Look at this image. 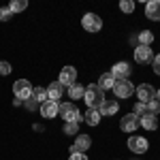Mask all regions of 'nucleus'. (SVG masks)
<instances>
[{
  "instance_id": "9",
  "label": "nucleus",
  "mask_w": 160,
  "mask_h": 160,
  "mask_svg": "<svg viewBox=\"0 0 160 160\" xmlns=\"http://www.w3.org/2000/svg\"><path fill=\"white\" fill-rule=\"evenodd\" d=\"M132 56H135V60L139 62V64H152V60H154L152 47H145V45H137L135 51H132Z\"/></svg>"
},
{
  "instance_id": "12",
  "label": "nucleus",
  "mask_w": 160,
  "mask_h": 160,
  "mask_svg": "<svg viewBox=\"0 0 160 160\" xmlns=\"http://www.w3.org/2000/svg\"><path fill=\"white\" fill-rule=\"evenodd\" d=\"M130 64L128 62H115L113 66H111V71L109 73L113 75V79L118 81V79H128V75H130Z\"/></svg>"
},
{
  "instance_id": "15",
  "label": "nucleus",
  "mask_w": 160,
  "mask_h": 160,
  "mask_svg": "<svg viewBox=\"0 0 160 160\" xmlns=\"http://www.w3.org/2000/svg\"><path fill=\"white\" fill-rule=\"evenodd\" d=\"M145 17L152 22H160V0H149L145 4Z\"/></svg>"
},
{
  "instance_id": "30",
  "label": "nucleus",
  "mask_w": 160,
  "mask_h": 160,
  "mask_svg": "<svg viewBox=\"0 0 160 160\" xmlns=\"http://www.w3.org/2000/svg\"><path fill=\"white\" fill-rule=\"evenodd\" d=\"M152 68H154V73L160 75V53L158 56H154V60H152Z\"/></svg>"
},
{
  "instance_id": "22",
  "label": "nucleus",
  "mask_w": 160,
  "mask_h": 160,
  "mask_svg": "<svg viewBox=\"0 0 160 160\" xmlns=\"http://www.w3.org/2000/svg\"><path fill=\"white\" fill-rule=\"evenodd\" d=\"M30 98L34 100V102H38V105H43L45 100H49L47 98V90L45 88H32V96Z\"/></svg>"
},
{
  "instance_id": "23",
  "label": "nucleus",
  "mask_w": 160,
  "mask_h": 160,
  "mask_svg": "<svg viewBox=\"0 0 160 160\" xmlns=\"http://www.w3.org/2000/svg\"><path fill=\"white\" fill-rule=\"evenodd\" d=\"M9 9H11L13 15H15V13H22V11L28 9V2H26V0H13L11 4H9Z\"/></svg>"
},
{
  "instance_id": "21",
  "label": "nucleus",
  "mask_w": 160,
  "mask_h": 160,
  "mask_svg": "<svg viewBox=\"0 0 160 160\" xmlns=\"http://www.w3.org/2000/svg\"><path fill=\"white\" fill-rule=\"evenodd\" d=\"M137 43H139V45L149 47V45L154 43V32H152V30H141V32L137 34Z\"/></svg>"
},
{
  "instance_id": "14",
  "label": "nucleus",
  "mask_w": 160,
  "mask_h": 160,
  "mask_svg": "<svg viewBox=\"0 0 160 160\" xmlns=\"http://www.w3.org/2000/svg\"><path fill=\"white\" fill-rule=\"evenodd\" d=\"M45 90H47V98H49V100H56V102H58V100L64 96V90H66V88L62 86L60 81H51V83L45 88Z\"/></svg>"
},
{
  "instance_id": "5",
  "label": "nucleus",
  "mask_w": 160,
  "mask_h": 160,
  "mask_svg": "<svg viewBox=\"0 0 160 160\" xmlns=\"http://www.w3.org/2000/svg\"><path fill=\"white\" fill-rule=\"evenodd\" d=\"M81 26L88 32H100L102 30V17H98L96 13H86L81 17Z\"/></svg>"
},
{
  "instance_id": "13",
  "label": "nucleus",
  "mask_w": 160,
  "mask_h": 160,
  "mask_svg": "<svg viewBox=\"0 0 160 160\" xmlns=\"http://www.w3.org/2000/svg\"><path fill=\"white\" fill-rule=\"evenodd\" d=\"M58 111H60V102H56V100H45L41 105V115L45 120H53L58 115Z\"/></svg>"
},
{
  "instance_id": "1",
  "label": "nucleus",
  "mask_w": 160,
  "mask_h": 160,
  "mask_svg": "<svg viewBox=\"0 0 160 160\" xmlns=\"http://www.w3.org/2000/svg\"><path fill=\"white\" fill-rule=\"evenodd\" d=\"M83 100H86V105L90 107V109H98L100 105L105 102V92L100 90L96 83H90V86L86 88V94H83Z\"/></svg>"
},
{
  "instance_id": "28",
  "label": "nucleus",
  "mask_w": 160,
  "mask_h": 160,
  "mask_svg": "<svg viewBox=\"0 0 160 160\" xmlns=\"http://www.w3.org/2000/svg\"><path fill=\"white\" fill-rule=\"evenodd\" d=\"M11 17H13V13H11L9 7H2V9H0V22H9Z\"/></svg>"
},
{
  "instance_id": "26",
  "label": "nucleus",
  "mask_w": 160,
  "mask_h": 160,
  "mask_svg": "<svg viewBox=\"0 0 160 160\" xmlns=\"http://www.w3.org/2000/svg\"><path fill=\"white\" fill-rule=\"evenodd\" d=\"M132 113L139 115V118L145 115V113H148V105H145V102H135V105H132Z\"/></svg>"
},
{
  "instance_id": "8",
  "label": "nucleus",
  "mask_w": 160,
  "mask_h": 160,
  "mask_svg": "<svg viewBox=\"0 0 160 160\" xmlns=\"http://www.w3.org/2000/svg\"><path fill=\"white\" fill-rule=\"evenodd\" d=\"M58 81H60L64 88H71L77 83V68L75 66H64L60 71V77H58Z\"/></svg>"
},
{
  "instance_id": "3",
  "label": "nucleus",
  "mask_w": 160,
  "mask_h": 160,
  "mask_svg": "<svg viewBox=\"0 0 160 160\" xmlns=\"http://www.w3.org/2000/svg\"><path fill=\"white\" fill-rule=\"evenodd\" d=\"M135 83L130 81V79H118L115 83H113V94H115V98H130L132 94H135Z\"/></svg>"
},
{
  "instance_id": "31",
  "label": "nucleus",
  "mask_w": 160,
  "mask_h": 160,
  "mask_svg": "<svg viewBox=\"0 0 160 160\" xmlns=\"http://www.w3.org/2000/svg\"><path fill=\"white\" fill-rule=\"evenodd\" d=\"M68 160H88V156H86V154H81V152H71Z\"/></svg>"
},
{
  "instance_id": "20",
  "label": "nucleus",
  "mask_w": 160,
  "mask_h": 160,
  "mask_svg": "<svg viewBox=\"0 0 160 160\" xmlns=\"http://www.w3.org/2000/svg\"><path fill=\"white\" fill-rule=\"evenodd\" d=\"M83 94H86V86H81V83H75L68 88V98L71 100H81Z\"/></svg>"
},
{
  "instance_id": "29",
  "label": "nucleus",
  "mask_w": 160,
  "mask_h": 160,
  "mask_svg": "<svg viewBox=\"0 0 160 160\" xmlns=\"http://www.w3.org/2000/svg\"><path fill=\"white\" fill-rule=\"evenodd\" d=\"M11 62H7V60H0V75H11Z\"/></svg>"
},
{
  "instance_id": "25",
  "label": "nucleus",
  "mask_w": 160,
  "mask_h": 160,
  "mask_svg": "<svg viewBox=\"0 0 160 160\" xmlns=\"http://www.w3.org/2000/svg\"><path fill=\"white\" fill-rule=\"evenodd\" d=\"M120 11L126 13V15L132 13L135 11V2H132V0H120Z\"/></svg>"
},
{
  "instance_id": "32",
  "label": "nucleus",
  "mask_w": 160,
  "mask_h": 160,
  "mask_svg": "<svg viewBox=\"0 0 160 160\" xmlns=\"http://www.w3.org/2000/svg\"><path fill=\"white\" fill-rule=\"evenodd\" d=\"M22 105H24V107H26V109H28V111H34V109H37V107H38V102H34V100H32V98H28V100H26V102H22Z\"/></svg>"
},
{
  "instance_id": "27",
  "label": "nucleus",
  "mask_w": 160,
  "mask_h": 160,
  "mask_svg": "<svg viewBox=\"0 0 160 160\" xmlns=\"http://www.w3.org/2000/svg\"><path fill=\"white\" fill-rule=\"evenodd\" d=\"M148 113H152V115H158V113H160V102L156 98L148 102Z\"/></svg>"
},
{
  "instance_id": "18",
  "label": "nucleus",
  "mask_w": 160,
  "mask_h": 160,
  "mask_svg": "<svg viewBox=\"0 0 160 160\" xmlns=\"http://www.w3.org/2000/svg\"><path fill=\"white\" fill-rule=\"evenodd\" d=\"M113 83H115L113 75H111V73H102L98 77V83H96V86H98L102 92H107V90H113Z\"/></svg>"
},
{
  "instance_id": "7",
  "label": "nucleus",
  "mask_w": 160,
  "mask_h": 160,
  "mask_svg": "<svg viewBox=\"0 0 160 160\" xmlns=\"http://www.w3.org/2000/svg\"><path fill=\"white\" fill-rule=\"evenodd\" d=\"M139 126H141V122H139V115H135V113H126L120 120V130L122 132H137Z\"/></svg>"
},
{
  "instance_id": "33",
  "label": "nucleus",
  "mask_w": 160,
  "mask_h": 160,
  "mask_svg": "<svg viewBox=\"0 0 160 160\" xmlns=\"http://www.w3.org/2000/svg\"><path fill=\"white\" fill-rule=\"evenodd\" d=\"M156 100L160 102V90H156Z\"/></svg>"
},
{
  "instance_id": "16",
  "label": "nucleus",
  "mask_w": 160,
  "mask_h": 160,
  "mask_svg": "<svg viewBox=\"0 0 160 160\" xmlns=\"http://www.w3.org/2000/svg\"><path fill=\"white\" fill-rule=\"evenodd\" d=\"M118 109H120V102H118V100H105L98 107V113H100V118H102V115H115Z\"/></svg>"
},
{
  "instance_id": "2",
  "label": "nucleus",
  "mask_w": 160,
  "mask_h": 160,
  "mask_svg": "<svg viewBox=\"0 0 160 160\" xmlns=\"http://www.w3.org/2000/svg\"><path fill=\"white\" fill-rule=\"evenodd\" d=\"M62 115V120H64V124L68 122H83V115H81V111L75 107L73 102H60V111H58Z\"/></svg>"
},
{
  "instance_id": "4",
  "label": "nucleus",
  "mask_w": 160,
  "mask_h": 160,
  "mask_svg": "<svg viewBox=\"0 0 160 160\" xmlns=\"http://www.w3.org/2000/svg\"><path fill=\"white\" fill-rule=\"evenodd\" d=\"M13 94H15V98H19V100H28L32 96V83L28 79H17L13 83Z\"/></svg>"
},
{
  "instance_id": "11",
  "label": "nucleus",
  "mask_w": 160,
  "mask_h": 160,
  "mask_svg": "<svg viewBox=\"0 0 160 160\" xmlns=\"http://www.w3.org/2000/svg\"><path fill=\"white\" fill-rule=\"evenodd\" d=\"M90 148H92V137L79 132V135L75 137V143L71 145V152H81V154H86Z\"/></svg>"
},
{
  "instance_id": "6",
  "label": "nucleus",
  "mask_w": 160,
  "mask_h": 160,
  "mask_svg": "<svg viewBox=\"0 0 160 160\" xmlns=\"http://www.w3.org/2000/svg\"><path fill=\"white\" fill-rule=\"evenodd\" d=\"M128 149L132 154H145L149 149V141L145 137L141 135H135V137H128Z\"/></svg>"
},
{
  "instance_id": "17",
  "label": "nucleus",
  "mask_w": 160,
  "mask_h": 160,
  "mask_svg": "<svg viewBox=\"0 0 160 160\" xmlns=\"http://www.w3.org/2000/svg\"><path fill=\"white\" fill-rule=\"evenodd\" d=\"M139 122H141V126L145 128V130H156L158 128V115H152V113H145V115H141L139 118Z\"/></svg>"
},
{
  "instance_id": "24",
  "label": "nucleus",
  "mask_w": 160,
  "mask_h": 160,
  "mask_svg": "<svg viewBox=\"0 0 160 160\" xmlns=\"http://www.w3.org/2000/svg\"><path fill=\"white\" fill-rule=\"evenodd\" d=\"M62 130H64V135H79V124L77 122H68V124H64L62 126Z\"/></svg>"
},
{
  "instance_id": "19",
  "label": "nucleus",
  "mask_w": 160,
  "mask_h": 160,
  "mask_svg": "<svg viewBox=\"0 0 160 160\" xmlns=\"http://www.w3.org/2000/svg\"><path fill=\"white\" fill-rule=\"evenodd\" d=\"M83 122H86L88 126H98V124H100L98 109H88L86 113H83Z\"/></svg>"
},
{
  "instance_id": "10",
  "label": "nucleus",
  "mask_w": 160,
  "mask_h": 160,
  "mask_svg": "<svg viewBox=\"0 0 160 160\" xmlns=\"http://www.w3.org/2000/svg\"><path fill=\"white\" fill-rule=\"evenodd\" d=\"M137 98H139V102H145L148 105L149 100L156 98V90H154V86H149V83H141V86H137Z\"/></svg>"
}]
</instances>
